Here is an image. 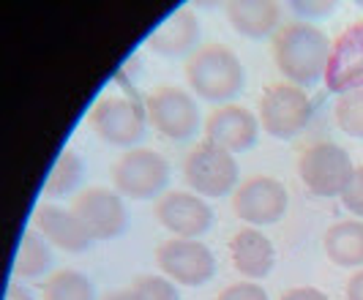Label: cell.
Returning <instances> with one entry per match:
<instances>
[{
    "mask_svg": "<svg viewBox=\"0 0 363 300\" xmlns=\"http://www.w3.org/2000/svg\"><path fill=\"white\" fill-rule=\"evenodd\" d=\"M290 208V194L281 180L271 175H255L243 180L233 194V211L249 227H268L284 218Z\"/></svg>",
    "mask_w": 363,
    "mask_h": 300,
    "instance_id": "cell-10",
    "label": "cell"
},
{
    "mask_svg": "<svg viewBox=\"0 0 363 300\" xmlns=\"http://www.w3.org/2000/svg\"><path fill=\"white\" fill-rule=\"evenodd\" d=\"M99 300H137V298L131 295V289H112V292H107L104 298Z\"/></svg>",
    "mask_w": 363,
    "mask_h": 300,
    "instance_id": "cell-31",
    "label": "cell"
},
{
    "mask_svg": "<svg viewBox=\"0 0 363 300\" xmlns=\"http://www.w3.org/2000/svg\"><path fill=\"white\" fill-rule=\"evenodd\" d=\"M355 164L342 145L314 142L298 156V177L314 196L333 199L342 196Z\"/></svg>",
    "mask_w": 363,
    "mask_h": 300,
    "instance_id": "cell-8",
    "label": "cell"
},
{
    "mask_svg": "<svg viewBox=\"0 0 363 300\" xmlns=\"http://www.w3.org/2000/svg\"><path fill=\"white\" fill-rule=\"evenodd\" d=\"M183 71L191 93L208 104H230L246 88V69L227 44H202Z\"/></svg>",
    "mask_w": 363,
    "mask_h": 300,
    "instance_id": "cell-2",
    "label": "cell"
},
{
    "mask_svg": "<svg viewBox=\"0 0 363 300\" xmlns=\"http://www.w3.org/2000/svg\"><path fill=\"white\" fill-rule=\"evenodd\" d=\"M216 300H271V298H268V292L262 289V284L235 282V284H230V287H224V289L218 292Z\"/></svg>",
    "mask_w": 363,
    "mask_h": 300,
    "instance_id": "cell-27",
    "label": "cell"
},
{
    "mask_svg": "<svg viewBox=\"0 0 363 300\" xmlns=\"http://www.w3.org/2000/svg\"><path fill=\"white\" fill-rule=\"evenodd\" d=\"M169 186V161L150 148H131L112 164V189L123 199H159Z\"/></svg>",
    "mask_w": 363,
    "mask_h": 300,
    "instance_id": "cell-5",
    "label": "cell"
},
{
    "mask_svg": "<svg viewBox=\"0 0 363 300\" xmlns=\"http://www.w3.org/2000/svg\"><path fill=\"white\" fill-rule=\"evenodd\" d=\"M202 128H205V140L230 153H246L259 140V118L249 106L240 104L216 106Z\"/></svg>",
    "mask_w": 363,
    "mask_h": 300,
    "instance_id": "cell-14",
    "label": "cell"
},
{
    "mask_svg": "<svg viewBox=\"0 0 363 300\" xmlns=\"http://www.w3.org/2000/svg\"><path fill=\"white\" fill-rule=\"evenodd\" d=\"M183 177L194 194L205 199H221V196L235 194V189L240 186V167H238L235 153L202 140L186 153Z\"/></svg>",
    "mask_w": 363,
    "mask_h": 300,
    "instance_id": "cell-3",
    "label": "cell"
},
{
    "mask_svg": "<svg viewBox=\"0 0 363 300\" xmlns=\"http://www.w3.org/2000/svg\"><path fill=\"white\" fill-rule=\"evenodd\" d=\"M72 211L88 224L96 240H118L128 230L126 199L115 189L88 186L79 194H74Z\"/></svg>",
    "mask_w": 363,
    "mask_h": 300,
    "instance_id": "cell-11",
    "label": "cell"
},
{
    "mask_svg": "<svg viewBox=\"0 0 363 300\" xmlns=\"http://www.w3.org/2000/svg\"><path fill=\"white\" fill-rule=\"evenodd\" d=\"M233 30L243 38H273L281 28V6L276 0H230L224 6Z\"/></svg>",
    "mask_w": 363,
    "mask_h": 300,
    "instance_id": "cell-18",
    "label": "cell"
},
{
    "mask_svg": "<svg viewBox=\"0 0 363 300\" xmlns=\"http://www.w3.org/2000/svg\"><path fill=\"white\" fill-rule=\"evenodd\" d=\"M325 257L339 267H361L363 265V221L347 218L328 227L323 238Z\"/></svg>",
    "mask_w": 363,
    "mask_h": 300,
    "instance_id": "cell-19",
    "label": "cell"
},
{
    "mask_svg": "<svg viewBox=\"0 0 363 300\" xmlns=\"http://www.w3.org/2000/svg\"><path fill=\"white\" fill-rule=\"evenodd\" d=\"M330 47L333 41L317 25L301 22V19L284 22L279 33L271 38L273 63L279 74L303 90L317 85L325 77Z\"/></svg>",
    "mask_w": 363,
    "mask_h": 300,
    "instance_id": "cell-1",
    "label": "cell"
},
{
    "mask_svg": "<svg viewBox=\"0 0 363 300\" xmlns=\"http://www.w3.org/2000/svg\"><path fill=\"white\" fill-rule=\"evenodd\" d=\"M88 123L99 140L112 148H137L147 131L145 104H137L128 96H101L93 104Z\"/></svg>",
    "mask_w": 363,
    "mask_h": 300,
    "instance_id": "cell-7",
    "label": "cell"
},
{
    "mask_svg": "<svg viewBox=\"0 0 363 300\" xmlns=\"http://www.w3.org/2000/svg\"><path fill=\"white\" fill-rule=\"evenodd\" d=\"M279 300H330V298H328L323 289H317V287H290V289L281 292Z\"/></svg>",
    "mask_w": 363,
    "mask_h": 300,
    "instance_id": "cell-28",
    "label": "cell"
},
{
    "mask_svg": "<svg viewBox=\"0 0 363 300\" xmlns=\"http://www.w3.org/2000/svg\"><path fill=\"white\" fill-rule=\"evenodd\" d=\"M33 230L44 235L52 246L72 251V254H82L96 243L93 232L88 224L72 211V208H60L55 202H41L33 213Z\"/></svg>",
    "mask_w": 363,
    "mask_h": 300,
    "instance_id": "cell-15",
    "label": "cell"
},
{
    "mask_svg": "<svg viewBox=\"0 0 363 300\" xmlns=\"http://www.w3.org/2000/svg\"><path fill=\"white\" fill-rule=\"evenodd\" d=\"M361 6H363V3H361Z\"/></svg>",
    "mask_w": 363,
    "mask_h": 300,
    "instance_id": "cell-32",
    "label": "cell"
},
{
    "mask_svg": "<svg viewBox=\"0 0 363 300\" xmlns=\"http://www.w3.org/2000/svg\"><path fill=\"white\" fill-rule=\"evenodd\" d=\"M230 260L246 282L265 279L276 265V246L268 235H262V230L240 227L230 238Z\"/></svg>",
    "mask_w": 363,
    "mask_h": 300,
    "instance_id": "cell-17",
    "label": "cell"
},
{
    "mask_svg": "<svg viewBox=\"0 0 363 300\" xmlns=\"http://www.w3.org/2000/svg\"><path fill=\"white\" fill-rule=\"evenodd\" d=\"M290 11L295 17H301V22H309L311 19H328L336 11V3L333 0H292Z\"/></svg>",
    "mask_w": 363,
    "mask_h": 300,
    "instance_id": "cell-26",
    "label": "cell"
},
{
    "mask_svg": "<svg viewBox=\"0 0 363 300\" xmlns=\"http://www.w3.org/2000/svg\"><path fill=\"white\" fill-rule=\"evenodd\" d=\"M200 38V17L189 6H181V9H175L169 17L164 19L159 28H153L147 33L145 47L153 55H162V57H191L200 50L197 47Z\"/></svg>",
    "mask_w": 363,
    "mask_h": 300,
    "instance_id": "cell-16",
    "label": "cell"
},
{
    "mask_svg": "<svg viewBox=\"0 0 363 300\" xmlns=\"http://www.w3.org/2000/svg\"><path fill=\"white\" fill-rule=\"evenodd\" d=\"M345 298L347 300H363V267L350 276V282H347V287H345Z\"/></svg>",
    "mask_w": 363,
    "mask_h": 300,
    "instance_id": "cell-29",
    "label": "cell"
},
{
    "mask_svg": "<svg viewBox=\"0 0 363 300\" xmlns=\"http://www.w3.org/2000/svg\"><path fill=\"white\" fill-rule=\"evenodd\" d=\"M55 265V254H52V243L38 235L36 230H28L17 243V254H14V265H11V273L14 279H41L47 276Z\"/></svg>",
    "mask_w": 363,
    "mask_h": 300,
    "instance_id": "cell-20",
    "label": "cell"
},
{
    "mask_svg": "<svg viewBox=\"0 0 363 300\" xmlns=\"http://www.w3.org/2000/svg\"><path fill=\"white\" fill-rule=\"evenodd\" d=\"M128 289L137 300H181L178 284L167 276H137Z\"/></svg>",
    "mask_w": 363,
    "mask_h": 300,
    "instance_id": "cell-24",
    "label": "cell"
},
{
    "mask_svg": "<svg viewBox=\"0 0 363 300\" xmlns=\"http://www.w3.org/2000/svg\"><path fill=\"white\" fill-rule=\"evenodd\" d=\"M85 175V161L82 156L74 150V148H66L57 153L50 175L44 180V199H60V196H69L77 191L79 180Z\"/></svg>",
    "mask_w": 363,
    "mask_h": 300,
    "instance_id": "cell-21",
    "label": "cell"
},
{
    "mask_svg": "<svg viewBox=\"0 0 363 300\" xmlns=\"http://www.w3.org/2000/svg\"><path fill=\"white\" fill-rule=\"evenodd\" d=\"M314 115L309 93L292 82H271L259 93L257 101V118L259 128L276 140H292L298 137Z\"/></svg>",
    "mask_w": 363,
    "mask_h": 300,
    "instance_id": "cell-4",
    "label": "cell"
},
{
    "mask_svg": "<svg viewBox=\"0 0 363 300\" xmlns=\"http://www.w3.org/2000/svg\"><path fill=\"white\" fill-rule=\"evenodd\" d=\"M156 221L175 238H200L213 227V208L194 191H167L156 199Z\"/></svg>",
    "mask_w": 363,
    "mask_h": 300,
    "instance_id": "cell-13",
    "label": "cell"
},
{
    "mask_svg": "<svg viewBox=\"0 0 363 300\" xmlns=\"http://www.w3.org/2000/svg\"><path fill=\"white\" fill-rule=\"evenodd\" d=\"M44 300H99L96 284L74 267H60L44 284Z\"/></svg>",
    "mask_w": 363,
    "mask_h": 300,
    "instance_id": "cell-22",
    "label": "cell"
},
{
    "mask_svg": "<svg viewBox=\"0 0 363 300\" xmlns=\"http://www.w3.org/2000/svg\"><path fill=\"white\" fill-rule=\"evenodd\" d=\"M162 276L183 287H202L216 276V257L200 238H169L156 248Z\"/></svg>",
    "mask_w": 363,
    "mask_h": 300,
    "instance_id": "cell-9",
    "label": "cell"
},
{
    "mask_svg": "<svg viewBox=\"0 0 363 300\" xmlns=\"http://www.w3.org/2000/svg\"><path fill=\"white\" fill-rule=\"evenodd\" d=\"M323 85L336 96L363 90V19L333 38Z\"/></svg>",
    "mask_w": 363,
    "mask_h": 300,
    "instance_id": "cell-12",
    "label": "cell"
},
{
    "mask_svg": "<svg viewBox=\"0 0 363 300\" xmlns=\"http://www.w3.org/2000/svg\"><path fill=\"white\" fill-rule=\"evenodd\" d=\"M339 199H342V205H345L347 213L358 216V218L363 221V164L352 170V175H350V180H347L345 191H342Z\"/></svg>",
    "mask_w": 363,
    "mask_h": 300,
    "instance_id": "cell-25",
    "label": "cell"
},
{
    "mask_svg": "<svg viewBox=\"0 0 363 300\" xmlns=\"http://www.w3.org/2000/svg\"><path fill=\"white\" fill-rule=\"evenodd\" d=\"M336 126L352 140H363V90H352V93H342L336 96Z\"/></svg>",
    "mask_w": 363,
    "mask_h": 300,
    "instance_id": "cell-23",
    "label": "cell"
},
{
    "mask_svg": "<svg viewBox=\"0 0 363 300\" xmlns=\"http://www.w3.org/2000/svg\"><path fill=\"white\" fill-rule=\"evenodd\" d=\"M145 115L147 126H153V131L172 142L191 140L202 126L197 99L175 85H159L153 93H147Z\"/></svg>",
    "mask_w": 363,
    "mask_h": 300,
    "instance_id": "cell-6",
    "label": "cell"
},
{
    "mask_svg": "<svg viewBox=\"0 0 363 300\" xmlns=\"http://www.w3.org/2000/svg\"><path fill=\"white\" fill-rule=\"evenodd\" d=\"M6 300H36V295L19 282L9 284V292H6Z\"/></svg>",
    "mask_w": 363,
    "mask_h": 300,
    "instance_id": "cell-30",
    "label": "cell"
}]
</instances>
